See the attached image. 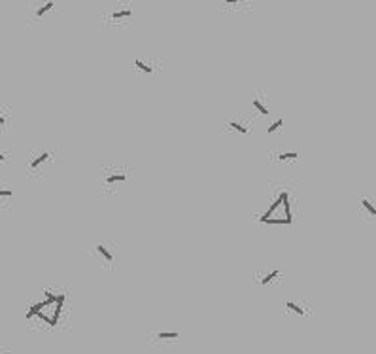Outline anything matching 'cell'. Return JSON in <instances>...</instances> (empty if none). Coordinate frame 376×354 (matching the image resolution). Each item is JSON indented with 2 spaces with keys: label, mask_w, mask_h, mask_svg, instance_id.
I'll return each instance as SVG.
<instances>
[{
  "label": "cell",
  "mask_w": 376,
  "mask_h": 354,
  "mask_svg": "<svg viewBox=\"0 0 376 354\" xmlns=\"http://www.w3.org/2000/svg\"><path fill=\"white\" fill-rule=\"evenodd\" d=\"M8 125H9V116L0 110V129H8Z\"/></svg>",
  "instance_id": "19"
},
{
  "label": "cell",
  "mask_w": 376,
  "mask_h": 354,
  "mask_svg": "<svg viewBox=\"0 0 376 354\" xmlns=\"http://www.w3.org/2000/svg\"><path fill=\"white\" fill-rule=\"evenodd\" d=\"M8 159H9V157H8V153H6V152H2V150H0V163L8 161Z\"/></svg>",
  "instance_id": "20"
},
{
  "label": "cell",
  "mask_w": 376,
  "mask_h": 354,
  "mask_svg": "<svg viewBox=\"0 0 376 354\" xmlns=\"http://www.w3.org/2000/svg\"><path fill=\"white\" fill-rule=\"evenodd\" d=\"M248 4H252V0H223V6H225V10H238L240 6H248Z\"/></svg>",
  "instance_id": "17"
},
{
  "label": "cell",
  "mask_w": 376,
  "mask_h": 354,
  "mask_svg": "<svg viewBox=\"0 0 376 354\" xmlns=\"http://www.w3.org/2000/svg\"><path fill=\"white\" fill-rule=\"evenodd\" d=\"M282 125H283V118H278L274 123H271L269 127H267V133L273 134V133H276V131H280V129H282Z\"/></svg>",
  "instance_id": "18"
},
{
  "label": "cell",
  "mask_w": 376,
  "mask_h": 354,
  "mask_svg": "<svg viewBox=\"0 0 376 354\" xmlns=\"http://www.w3.org/2000/svg\"><path fill=\"white\" fill-rule=\"evenodd\" d=\"M11 197H13V190L9 186H6V184H0V205L9 203Z\"/></svg>",
  "instance_id": "16"
},
{
  "label": "cell",
  "mask_w": 376,
  "mask_h": 354,
  "mask_svg": "<svg viewBox=\"0 0 376 354\" xmlns=\"http://www.w3.org/2000/svg\"><path fill=\"white\" fill-rule=\"evenodd\" d=\"M283 309H285V313H291V315H295V316H308L312 313V309L308 303L297 301V299L285 301V303H283Z\"/></svg>",
  "instance_id": "12"
},
{
  "label": "cell",
  "mask_w": 376,
  "mask_h": 354,
  "mask_svg": "<svg viewBox=\"0 0 376 354\" xmlns=\"http://www.w3.org/2000/svg\"><path fill=\"white\" fill-rule=\"evenodd\" d=\"M53 161H55V153L51 152V150L44 148V150L32 152L27 163V174L28 176H42Z\"/></svg>",
  "instance_id": "5"
},
{
  "label": "cell",
  "mask_w": 376,
  "mask_h": 354,
  "mask_svg": "<svg viewBox=\"0 0 376 354\" xmlns=\"http://www.w3.org/2000/svg\"><path fill=\"white\" fill-rule=\"evenodd\" d=\"M283 277V271L282 269H269V271H263V269H259L257 273L254 275V282L255 284H259V286H273V284H276V282H280Z\"/></svg>",
  "instance_id": "7"
},
{
  "label": "cell",
  "mask_w": 376,
  "mask_h": 354,
  "mask_svg": "<svg viewBox=\"0 0 376 354\" xmlns=\"http://www.w3.org/2000/svg\"><path fill=\"white\" fill-rule=\"evenodd\" d=\"M223 127H225L227 131H233V133L236 134H250L252 133V125L248 123V121H238V119H229V121H225L223 123Z\"/></svg>",
  "instance_id": "13"
},
{
  "label": "cell",
  "mask_w": 376,
  "mask_h": 354,
  "mask_svg": "<svg viewBox=\"0 0 376 354\" xmlns=\"http://www.w3.org/2000/svg\"><path fill=\"white\" fill-rule=\"evenodd\" d=\"M55 8V0H38L28 6V23H40Z\"/></svg>",
  "instance_id": "6"
},
{
  "label": "cell",
  "mask_w": 376,
  "mask_h": 354,
  "mask_svg": "<svg viewBox=\"0 0 376 354\" xmlns=\"http://www.w3.org/2000/svg\"><path fill=\"white\" fill-rule=\"evenodd\" d=\"M0 354H11V353H9L8 349H0Z\"/></svg>",
  "instance_id": "21"
},
{
  "label": "cell",
  "mask_w": 376,
  "mask_h": 354,
  "mask_svg": "<svg viewBox=\"0 0 376 354\" xmlns=\"http://www.w3.org/2000/svg\"><path fill=\"white\" fill-rule=\"evenodd\" d=\"M132 68H134L136 72L144 74V76H151V74H155V70L159 68V63H155L153 59H148V57H138V59H134Z\"/></svg>",
  "instance_id": "11"
},
{
  "label": "cell",
  "mask_w": 376,
  "mask_h": 354,
  "mask_svg": "<svg viewBox=\"0 0 376 354\" xmlns=\"http://www.w3.org/2000/svg\"><path fill=\"white\" fill-rule=\"evenodd\" d=\"M252 106L259 116H269L271 114V97L265 91H255L254 99H252Z\"/></svg>",
  "instance_id": "10"
},
{
  "label": "cell",
  "mask_w": 376,
  "mask_h": 354,
  "mask_svg": "<svg viewBox=\"0 0 376 354\" xmlns=\"http://www.w3.org/2000/svg\"><path fill=\"white\" fill-rule=\"evenodd\" d=\"M132 17V8L131 4H119V8H115L113 11H110L108 13V23H112V25H119V23H129Z\"/></svg>",
  "instance_id": "8"
},
{
  "label": "cell",
  "mask_w": 376,
  "mask_h": 354,
  "mask_svg": "<svg viewBox=\"0 0 376 354\" xmlns=\"http://www.w3.org/2000/svg\"><path fill=\"white\" fill-rule=\"evenodd\" d=\"M66 294L59 288H47L44 290V299L36 301L28 307L27 320H36L40 324H46L49 328H55L59 324L61 313L65 309Z\"/></svg>",
  "instance_id": "1"
},
{
  "label": "cell",
  "mask_w": 376,
  "mask_h": 354,
  "mask_svg": "<svg viewBox=\"0 0 376 354\" xmlns=\"http://www.w3.org/2000/svg\"><path fill=\"white\" fill-rule=\"evenodd\" d=\"M271 159L278 163H295L299 161V152L297 150H289V152H273Z\"/></svg>",
  "instance_id": "14"
},
{
  "label": "cell",
  "mask_w": 376,
  "mask_h": 354,
  "mask_svg": "<svg viewBox=\"0 0 376 354\" xmlns=\"http://www.w3.org/2000/svg\"><path fill=\"white\" fill-rule=\"evenodd\" d=\"M151 339H157V341H161V343H165V341H178L180 339V334L178 332H155V334H150Z\"/></svg>",
  "instance_id": "15"
},
{
  "label": "cell",
  "mask_w": 376,
  "mask_h": 354,
  "mask_svg": "<svg viewBox=\"0 0 376 354\" xmlns=\"http://www.w3.org/2000/svg\"><path fill=\"white\" fill-rule=\"evenodd\" d=\"M91 256H93L104 269H112L115 265V259H117V252H115V242L112 240H96L94 244H91Z\"/></svg>",
  "instance_id": "4"
},
{
  "label": "cell",
  "mask_w": 376,
  "mask_h": 354,
  "mask_svg": "<svg viewBox=\"0 0 376 354\" xmlns=\"http://www.w3.org/2000/svg\"><path fill=\"white\" fill-rule=\"evenodd\" d=\"M257 222L267 226H289L293 224L291 193L287 190H278L271 195V201L261 214H257Z\"/></svg>",
  "instance_id": "2"
},
{
  "label": "cell",
  "mask_w": 376,
  "mask_h": 354,
  "mask_svg": "<svg viewBox=\"0 0 376 354\" xmlns=\"http://www.w3.org/2000/svg\"><path fill=\"white\" fill-rule=\"evenodd\" d=\"M359 214H361V220L365 222V224H369V226L375 224L376 207H375V201H373L371 197H361V199H359Z\"/></svg>",
  "instance_id": "9"
},
{
  "label": "cell",
  "mask_w": 376,
  "mask_h": 354,
  "mask_svg": "<svg viewBox=\"0 0 376 354\" xmlns=\"http://www.w3.org/2000/svg\"><path fill=\"white\" fill-rule=\"evenodd\" d=\"M131 178V167L123 165V163H108L102 167V174H100V186L102 192L112 195L117 193L119 188L125 186Z\"/></svg>",
  "instance_id": "3"
}]
</instances>
